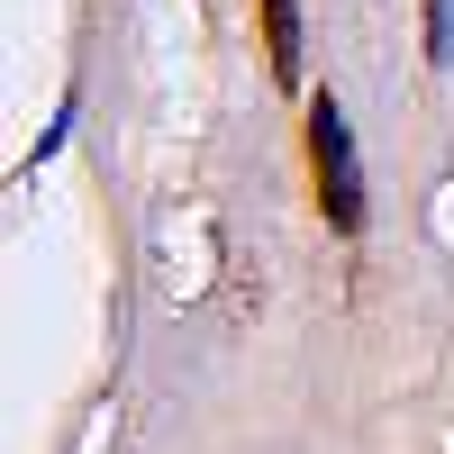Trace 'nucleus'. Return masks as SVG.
Instances as JSON below:
<instances>
[{
  "label": "nucleus",
  "mask_w": 454,
  "mask_h": 454,
  "mask_svg": "<svg viewBox=\"0 0 454 454\" xmlns=\"http://www.w3.org/2000/svg\"><path fill=\"white\" fill-rule=\"evenodd\" d=\"M309 173H318V209L336 237H355L364 227V182H355V137H346V109L327 91L309 100Z\"/></svg>",
  "instance_id": "nucleus-1"
},
{
  "label": "nucleus",
  "mask_w": 454,
  "mask_h": 454,
  "mask_svg": "<svg viewBox=\"0 0 454 454\" xmlns=\"http://www.w3.org/2000/svg\"><path fill=\"white\" fill-rule=\"evenodd\" d=\"M263 64H273L282 91L300 82V10H291V0H263Z\"/></svg>",
  "instance_id": "nucleus-2"
},
{
  "label": "nucleus",
  "mask_w": 454,
  "mask_h": 454,
  "mask_svg": "<svg viewBox=\"0 0 454 454\" xmlns=\"http://www.w3.org/2000/svg\"><path fill=\"white\" fill-rule=\"evenodd\" d=\"M454 55V0H427V64Z\"/></svg>",
  "instance_id": "nucleus-3"
}]
</instances>
